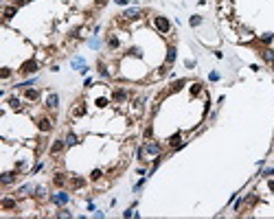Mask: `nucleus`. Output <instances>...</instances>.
<instances>
[{"instance_id": "c756f323", "label": "nucleus", "mask_w": 274, "mask_h": 219, "mask_svg": "<svg viewBox=\"0 0 274 219\" xmlns=\"http://www.w3.org/2000/svg\"><path fill=\"white\" fill-rule=\"evenodd\" d=\"M114 2H116V5H125V2H127V0H114Z\"/></svg>"}, {"instance_id": "39448f33", "label": "nucleus", "mask_w": 274, "mask_h": 219, "mask_svg": "<svg viewBox=\"0 0 274 219\" xmlns=\"http://www.w3.org/2000/svg\"><path fill=\"white\" fill-rule=\"evenodd\" d=\"M57 103H59V96L57 94H51V96H48V99H46V107H57Z\"/></svg>"}, {"instance_id": "5701e85b", "label": "nucleus", "mask_w": 274, "mask_h": 219, "mask_svg": "<svg viewBox=\"0 0 274 219\" xmlns=\"http://www.w3.org/2000/svg\"><path fill=\"white\" fill-rule=\"evenodd\" d=\"M200 22H202V20H200V15H193V18H191V27H197Z\"/></svg>"}, {"instance_id": "bb28decb", "label": "nucleus", "mask_w": 274, "mask_h": 219, "mask_svg": "<svg viewBox=\"0 0 274 219\" xmlns=\"http://www.w3.org/2000/svg\"><path fill=\"white\" fill-rule=\"evenodd\" d=\"M261 40L268 44V42H272V33H265V35H261Z\"/></svg>"}, {"instance_id": "f3484780", "label": "nucleus", "mask_w": 274, "mask_h": 219, "mask_svg": "<svg viewBox=\"0 0 274 219\" xmlns=\"http://www.w3.org/2000/svg\"><path fill=\"white\" fill-rule=\"evenodd\" d=\"M173 59H176V48L171 46V48H169V53H167V64H171Z\"/></svg>"}, {"instance_id": "20e7f679", "label": "nucleus", "mask_w": 274, "mask_h": 219, "mask_svg": "<svg viewBox=\"0 0 274 219\" xmlns=\"http://www.w3.org/2000/svg\"><path fill=\"white\" fill-rule=\"evenodd\" d=\"M145 154H160V145L158 142H147L145 145Z\"/></svg>"}, {"instance_id": "f257e3e1", "label": "nucleus", "mask_w": 274, "mask_h": 219, "mask_svg": "<svg viewBox=\"0 0 274 219\" xmlns=\"http://www.w3.org/2000/svg\"><path fill=\"white\" fill-rule=\"evenodd\" d=\"M140 15H143V9L134 7V9H125V11H123V15H121V18H125V20H138Z\"/></svg>"}, {"instance_id": "b1692460", "label": "nucleus", "mask_w": 274, "mask_h": 219, "mask_svg": "<svg viewBox=\"0 0 274 219\" xmlns=\"http://www.w3.org/2000/svg\"><path fill=\"white\" fill-rule=\"evenodd\" d=\"M108 44H110L112 48H116V46H118V40H116V37H110V40H108Z\"/></svg>"}, {"instance_id": "423d86ee", "label": "nucleus", "mask_w": 274, "mask_h": 219, "mask_svg": "<svg viewBox=\"0 0 274 219\" xmlns=\"http://www.w3.org/2000/svg\"><path fill=\"white\" fill-rule=\"evenodd\" d=\"M24 96H27L29 101H37V99H40V92H37V90H33V88H29L27 92H24Z\"/></svg>"}, {"instance_id": "4be33fe9", "label": "nucleus", "mask_w": 274, "mask_h": 219, "mask_svg": "<svg viewBox=\"0 0 274 219\" xmlns=\"http://www.w3.org/2000/svg\"><path fill=\"white\" fill-rule=\"evenodd\" d=\"M0 77H2V79L11 77V70H9V68H2V72H0Z\"/></svg>"}, {"instance_id": "2f4dec72", "label": "nucleus", "mask_w": 274, "mask_h": 219, "mask_svg": "<svg viewBox=\"0 0 274 219\" xmlns=\"http://www.w3.org/2000/svg\"><path fill=\"white\" fill-rule=\"evenodd\" d=\"M108 2V0H96V5H105Z\"/></svg>"}, {"instance_id": "a211bd4d", "label": "nucleus", "mask_w": 274, "mask_h": 219, "mask_svg": "<svg viewBox=\"0 0 274 219\" xmlns=\"http://www.w3.org/2000/svg\"><path fill=\"white\" fill-rule=\"evenodd\" d=\"M70 184H72V186H75V188H79V186H83V184H86V182H83V180H81V178H72V180H70Z\"/></svg>"}, {"instance_id": "a878e982", "label": "nucleus", "mask_w": 274, "mask_h": 219, "mask_svg": "<svg viewBox=\"0 0 274 219\" xmlns=\"http://www.w3.org/2000/svg\"><path fill=\"white\" fill-rule=\"evenodd\" d=\"M9 103H11V107H20V99H15V96H13Z\"/></svg>"}, {"instance_id": "aec40b11", "label": "nucleus", "mask_w": 274, "mask_h": 219, "mask_svg": "<svg viewBox=\"0 0 274 219\" xmlns=\"http://www.w3.org/2000/svg\"><path fill=\"white\" fill-rule=\"evenodd\" d=\"M202 92V83H193L191 86V94H200Z\"/></svg>"}, {"instance_id": "7ed1b4c3", "label": "nucleus", "mask_w": 274, "mask_h": 219, "mask_svg": "<svg viewBox=\"0 0 274 219\" xmlns=\"http://www.w3.org/2000/svg\"><path fill=\"white\" fill-rule=\"evenodd\" d=\"M154 24H156V29H158V31H162V33H169V29H171V24H169V20H167V18H156V20H154Z\"/></svg>"}, {"instance_id": "2eb2a0df", "label": "nucleus", "mask_w": 274, "mask_h": 219, "mask_svg": "<svg viewBox=\"0 0 274 219\" xmlns=\"http://www.w3.org/2000/svg\"><path fill=\"white\" fill-rule=\"evenodd\" d=\"M125 96H127V92H125V90H116V92H114V101H123Z\"/></svg>"}, {"instance_id": "9b49d317", "label": "nucleus", "mask_w": 274, "mask_h": 219, "mask_svg": "<svg viewBox=\"0 0 274 219\" xmlns=\"http://www.w3.org/2000/svg\"><path fill=\"white\" fill-rule=\"evenodd\" d=\"M169 145H171V147H178V145H182V136H180V134H176V136H171Z\"/></svg>"}, {"instance_id": "7c9ffc66", "label": "nucleus", "mask_w": 274, "mask_h": 219, "mask_svg": "<svg viewBox=\"0 0 274 219\" xmlns=\"http://www.w3.org/2000/svg\"><path fill=\"white\" fill-rule=\"evenodd\" d=\"M274 173V169H268V171H265V175H272Z\"/></svg>"}, {"instance_id": "6ab92c4d", "label": "nucleus", "mask_w": 274, "mask_h": 219, "mask_svg": "<svg viewBox=\"0 0 274 219\" xmlns=\"http://www.w3.org/2000/svg\"><path fill=\"white\" fill-rule=\"evenodd\" d=\"M53 182H55V184H57V186H62V184H64V182H66V178H64V175H62V173H57V175H55V178H53Z\"/></svg>"}, {"instance_id": "f03ea898", "label": "nucleus", "mask_w": 274, "mask_h": 219, "mask_svg": "<svg viewBox=\"0 0 274 219\" xmlns=\"http://www.w3.org/2000/svg\"><path fill=\"white\" fill-rule=\"evenodd\" d=\"M37 70V61L35 59H29V61H24L22 66H20V72L22 75H29V72H35Z\"/></svg>"}, {"instance_id": "0eeeda50", "label": "nucleus", "mask_w": 274, "mask_h": 219, "mask_svg": "<svg viewBox=\"0 0 274 219\" xmlns=\"http://www.w3.org/2000/svg\"><path fill=\"white\" fill-rule=\"evenodd\" d=\"M13 180H15V173L13 171H9V173H5L2 178H0V182H2V184H11Z\"/></svg>"}, {"instance_id": "393cba45", "label": "nucleus", "mask_w": 274, "mask_h": 219, "mask_svg": "<svg viewBox=\"0 0 274 219\" xmlns=\"http://www.w3.org/2000/svg\"><path fill=\"white\" fill-rule=\"evenodd\" d=\"M182 86H184V81H176V83H173V86H171V90H180Z\"/></svg>"}, {"instance_id": "f8f14e48", "label": "nucleus", "mask_w": 274, "mask_h": 219, "mask_svg": "<svg viewBox=\"0 0 274 219\" xmlns=\"http://www.w3.org/2000/svg\"><path fill=\"white\" fill-rule=\"evenodd\" d=\"M263 59L270 61V64H274V51H270V48H268V51H263Z\"/></svg>"}, {"instance_id": "9d476101", "label": "nucleus", "mask_w": 274, "mask_h": 219, "mask_svg": "<svg viewBox=\"0 0 274 219\" xmlns=\"http://www.w3.org/2000/svg\"><path fill=\"white\" fill-rule=\"evenodd\" d=\"M53 200H55L57 204H66V202H68V195H66V193H57V195H53Z\"/></svg>"}, {"instance_id": "4468645a", "label": "nucleus", "mask_w": 274, "mask_h": 219, "mask_svg": "<svg viewBox=\"0 0 274 219\" xmlns=\"http://www.w3.org/2000/svg\"><path fill=\"white\" fill-rule=\"evenodd\" d=\"M2 208H15V200L5 197V200H2Z\"/></svg>"}, {"instance_id": "dca6fc26", "label": "nucleus", "mask_w": 274, "mask_h": 219, "mask_svg": "<svg viewBox=\"0 0 274 219\" xmlns=\"http://www.w3.org/2000/svg\"><path fill=\"white\" fill-rule=\"evenodd\" d=\"M77 142H79V140H77V136H75L72 132L66 136V145H77Z\"/></svg>"}, {"instance_id": "6e6552de", "label": "nucleus", "mask_w": 274, "mask_h": 219, "mask_svg": "<svg viewBox=\"0 0 274 219\" xmlns=\"http://www.w3.org/2000/svg\"><path fill=\"white\" fill-rule=\"evenodd\" d=\"M37 125H40V129H42V132H48V129L53 127V125H51V120H48V118H42L40 123H37Z\"/></svg>"}, {"instance_id": "1a4fd4ad", "label": "nucleus", "mask_w": 274, "mask_h": 219, "mask_svg": "<svg viewBox=\"0 0 274 219\" xmlns=\"http://www.w3.org/2000/svg\"><path fill=\"white\" fill-rule=\"evenodd\" d=\"M62 149H64V142H62V140H55L53 147H51V154H59Z\"/></svg>"}, {"instance_id": "412c9836", "label": "nucleus", "mask_w": 274, "mask_h": 219, "mask_svg": "<svg viewBox=\"0 0 274 219\" xmlns=\"http://www.w3.org/2000/svg\"><path fill=\"white\" fill-rule=\"evenodd\" d=\"M83 112H86V107L79 105V107H75V110H72V116H83Z\"/></svg>"}, {"instance_id": "c85d7f7f", "label": "nucleus", "mask_w": 274, "mask_h": 219, "mask_svg": "<svg viewBox=\"0 0 274 219\" xmlns=\"http://www.w3.org/2000/svg\"><path fill=\"white\" fill-rule=\"evenodd\" d=\"M13 2H15V7H18V5H24V2H29V0H13Z\"/></svg>"}, {"instance_id": "ddd939ff", "label": "nucleus", "mask_w": 274, "mask_h": 219, "mask_svg": "<svg viewBox=\"0 0 274 219\" xmlns=\"http://www.w3.org/2000/svg\"><path fill=\"white\" fill-rule=\"evenodd\" d=\"M15 15V7H5V20H11Z\"/></svg>"}, {"instance_id": "cd10ccee", "label": "nucleus", "mask_w": 274, "mask_h": 219, "mask_svg": "<svg viewBox=\"0 0 274 219\" xmlns=\"http://www.w3.org/2000/svg\"><path fill=\"white\" fill-rule=\"evenodd\" d=\"M92 178H94V180H99V178H101V171H99V169H96V171H92Z\"/></svg>"}]
</instances>
